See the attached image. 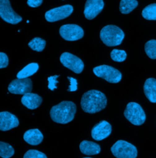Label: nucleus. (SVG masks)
Masks as SVG:
<instances>
[{
	"label": "nucleus",
	"mask_w": 156,
	"mask_h": 158,
	"mask_svg": "<svg viewBox=\"0 0 156 158\" xmlns=\"http://www.w3.org/2000/svg\"><path fill=\"white\" fill-rule=\"evenodd\" d=\"M60 36L67 41H76L80 39L84 36L83 29L76 24H65L59 29Z\"/></svg>",
	"instance_id": "nucleus-10"
},
{
	"label": "nucleus",
	"mask_w": 156,
	"mask_h": 158,
	"mask_svg": "<svg viewBox=\"0 0 156 158\" xmlns=\"http://www.w3.org/2000/svg\"></svg>",
	"instance_id": "nucleus-31"
},
{
	"label": "nucleus",
	"mask_w": 156,
	"mask_h": 158,
	"mask_svg": "<svg viewBox=\"0 0 156 158\" xmlns=\"http://www.w3.org/2000/svg\"><path fill=\"white\" fill-rule=\"evenodd\" d=\"M23 139L28 143L31 145H37L42 142L43 135L39 129H31L24 133Z\"/></svg>",
	"instance_id": "nucleus-16"
},
{
	"label": "nucleus",
	"mask_w": 156,
	"mask_h": 158,
	"mask_svg": "<svg viewBox=\"0 0 156 158\" xmlns=\"http://www.w3.org/2000/svg\"><path fill=\"white\" fill-rule=\"evenodd\" d=\"M143 90L147 99L151 103H156V79H147L145 82Z\"/></svg>",
	"instance_id": "nucleus-18"
},
{
	"label": "nucleus",
	"mask_w": 156,
	"mask_h": 158,
	"mask_svg": "<svg viewBox=\"0 0 156 158\" xmlns=\"http://www.w3.org/2000/svg\"><path fill=\"white\" fill-rule=\"evenodd\" d=\"M32 89V80L27 79H17L12 80L9 86V91L14 94H25L31 93Z\"/></svg>",
	"instance_id": "nucleus-11"
},
{
	"label": "nucleus",
	"mask_w": 156,
	"mask_h": 158,
	"mask_svg": "<svg viewBox=\"0 0 156 158\" xmlns=\"http://www.w3.org/2000/svg\"><path fill=\"white\" fill-rule=\"evenodd\" d=\"M15 153L14 148L7 143L0 142V156L2 158H10Z\"/></svg>",
	"instance_id": "nucleus-22"
},
{
	"label": "nucleus",
	"mask_w": 156,
	"mask_h": 158,
	"mask_svg": "<svg viewBox=\"0 0 156 158\" xmlns=\"http://www.w3.org/2000/svg\"><path fill=\"white\" fill-rule=\"evenodd\" d=\"M143 17L148 20H156V3L147 6L142 11Z\"/></svg>",
	"instance_id": "nucleus-21"
},
{
	"label": "nucleus",
	"mask_w": 156,
	"mask_h": 158,
	"mask_svg": "<svg viewBox=\"0 0 156 158\" xmlns=\"http://www.w3.org/2000/svg\"><path fill=\"white\" fill-rule=\"evenodd\" d=\"M39 66L37 63H31L26 65L21 71H20L17 74V79H27L29 77L32 76L39 69Z\"/></svg>",
	"instance_id": "nucleus-19"
},
{
	"label": "nucleus",
	"mask_w": 156,
	"mask_h": 158,
	"mask_svg": "<svg viewBox=\"0 0 156 158\" xmlns=\"http://www.w3.org/2000/svg\"><path fill=\"white\" fill-rule=\"evenodd\" d=\"M23 158H47L45 154L36 150H29L24 155Z\"/></svg>",
	"instance_id": "nucleus-26"
},
{
	"label": "nucleus",
	"mask_w": 156,
	"mask_h": 158,
	"mask_svg": "<svg viewBox=\"0 0 156 158\" xmlns=\"http://www.w3.org/2000/svg\"><path fill=\"white\" fill-rule=\"evenodd\" d=\"M124 38L123 31L117 26L107 25L100 32V39L107 46L119 45Z\"/></svg>",
	"instance_id": "nucleus-3"
},
{
	"label": "nucleus",
	"mask_w": 156,
	"mask_h": 158,
	"mask_svg": "<svg viewBox=\"0 0 156 158\" xmlns=\"http://www.w3.org/2000/svg\"><path fill=\"white\" fill-rule=\"evenodd\" d=\"M138 6L136 0H121L119 4V10L123 14H128Z\"/></svg>",
	"instance_id": "nucleus-20"
},
{
	"label": "nucleus",
	"mask_w": 156,
	"mask_h": 158,
	"mask_svg": "<svg viewBox=\"0 0 156 158\" xmlns=\"http://www.w3.org/2000/svg\"><path fill=\"white\" fill-rule=\"evenodd\" d=\"M104 6L103 0H87L84 10L85 17L88 20L94 19L102 10Z\"/></svg>",
	"instance_id": "nucleus-13"
},
{
	"label": "nucleus",
	"mask_w": 156,
	"mask_h": 158,
	"mask_svg": "<svg viewBox=\"0 0 156 158\" xmlns=\"http://www.w3.org/2000/svg\"><path fill=\"white\" fill-rule=\"evenodd\" d=\"M110 57L111 59L115 61L122 62L126 59L127 54L126 52L123 50H119L115 49L112 51L110 53Z\"/></svg>",
	"instance_id": "nucleus-25"
},
{
	"label": "nucleus",
	"mask_w": 156,
	"mask_h": 158,
	"mask_svg": "<svg viewBox=\"0 0 156 158\" xmlns=\"http://www.w3.org/2000/svg\"><path fill=\"white\" fill-rule=\"evenodd\" d=\"M93 73L111 83H117L122 79L121 73L114 68L108 65H100L93 68Z\"/></svg>",
	"instance_id": "nucleus-6"
},
{
	"label": "nucleus",
	"mask_w": 156,
	"mask_h": 158,
	"mask_svg": "<svg viewBox=\"0 0 156 158\" xmlns=\"http://www.w3.org/2000/svg\"><path fill=\"white\" fill-rule=\"evenodd\" d=\"M112 126L106 120H101L97 123L92 130V137L97 141L107 138L112 133Z\"/></svg>",
	"instance_id": "nucleus-12"
},
{
	"label": "nucleus",
	"mask_w": 156,
	"mask_h": 158,
	"mask_svg": "<svg viewBox=\"0 0 156 158\" xmlns=\"http://www.w3.org/2000/svg\"><path fill=\"white\" fill-rule=\"evenodd\" d=\"M21 102L29 110H35L41 105L42 98L37 94L29 93L23 96Z\"/></svg>",
	"instance_id": "nucleus-15"
},
{
	"label": "nucleus",
	"mask_w": 156,
	"mask_h": 158,
	"mask_svg": "<svg viewBox=\"0 0 156 158\" xmlns=\"http://www.w3.org/2000/svg\"><path fill=\"white\" fill-rule=\"evenodd\" d=\"M79 149L82 153L88 156L97 155L101 152V147L99 144L88 140L81 142L79 145Z\"/></svg>",
	"instance_id": "nucleus-17"
},
{
	"label": "nucleus",
	"mask_w": 156,
	"mask_h": 158,
	"mask_svg": "<svg viewBox=\"0 0 156 158\" xmlns=\"http://www.w3.org/2000/svg\"><path fill=\"white\" fill-rule=\"evenodd\" d=\"M46 41L39 37H36L29 41V47L37 52H41L45 48Z\"/></svg>",
	"instance_id": "nucleus-23"
},
{
	"label": "nucleus",
	"mask_w": 156,
	"mask_h": 158,
	"mask_svg": "<svg viewBox=\"0 0 156 158\" xmlns=\"http://www.w3.org/2000/svg\"><path fill=\"white\" fill-rule=\"evenodd\" d=\"M110 150L113 155L117 158H136L137 156L136 147L125 140H118Z\"/></svg>",
	"instance_id": "nucleus-4"
},
{
	"label": "nucleus",
	"mask_w": 156,
	"mask_h": 158,
	"mask_svg": "<svg viewBox=\"0 0 156 158\" xmlns=\"http://www.w3.org/2000/svg\"><path fill=\"white\" fill-rule=\"evenodd\" d=\"M76 112V105L71 101H63L50 110L51 119L58 123L66 124L73 120Z\"/></svg>",
	"instance_id": "nucleus-2"
},
{
	"label": "nucleus",
	"mask_w": 156,
	"mask_h": 158,
	"mask_svg": "<svg viewBox=\"0 0 156 158\" xmlns=\"http://www.w3.org/2000/svg\"><path fill=\"white\" fill-rule=\"evenodd\" d=\"M124 116L132 124L141 125L145 122L146 114L141 106L136 102L129 103L124 111Z\"/></svg>",
	"instance_id": "nucleus-5"
},
{
	"label": "nucleus",
	"mask_w": 156,
	"mask_h": 158,
	"mask_svg": "<svg viewBox=\"0 0 156 158\" xmlns=\"http://www.w3.org/2000/svg\"><path fill=\"white\" fill-rule=\"evenodd\" d=\"M73 12V7L72 5L66 4L47 11L45 13V17L48 22H55L67 18Z\"/></svg>",
	"instance_id": "nucleus-8"
},
{
	"label": "nucleus",
	"mask_w": 156,
	"mask_h": 158,
	"mask_svg": "<svg viewBox=\"0 0 156 158\" xmlns=\"http://www.w3.org/2000/svg\"><path fill=\"white\" fill-rule=\"evenodd\" d=\"M43 2V0H28L27 4L31 7H37L40 6Z\"/></svg>",
	"instance_id": "nucleus-30"
},
{
	"label": "nucleus",
	"mask_w": 156,
	"mask_h": 158,
	"mask_svg": "<svg viewBox=\"0 0 156 158\" xmlns=\"http://www.w3.org/2000/svg\"><path fill=\"white\" fill-rule=\"evenodd\" d=\"M145 51L147 56L151 59H156V40H151L145 45Z\"/></svg>",
	"instance_id": "nucleus-24"
},
{
	"label": "nucleus",
	"mask_w": 156,
	"mask_h": 158,
	"mask_svg": "<svg viewBox=\"0 0 156 158\" xmlns=\"http://www.w3.org/2000/svg\"><path fill=\"white\" fill-rule=\"evenodd\" d=\"M0 16L6 22L17 24L22 21V18L12 9L9 0H0Z\"/></svg>",
	"instance_id": "nucleus-7"
},
{
	"label": "nucleus",
	"mask_w": 156,
	"mask_h": 158,
	"mask_svg": "<svg viewBox=\"0 0 156 158\" xmlns=\"http://www.w3.org/2000/svg\"><path fill=\"white\" fill-rule=\"evenodd\" d=\"M59 77V76H51L48 78V88L51 90L54 91L55 89H57V86L56 84L58 83V81L57 80V79Z\"/></svg>",
	"instance_id": "nucleus-27"
},
{
	"label": "nucleus",
	"mask_w": 156,
	"mask_h": 158,
	"mask_svg": "<svg viewBox=\"0 0 156 158\" xmlns=\"http://www.w3.org/2000/svg\"><path fill=\"white\" fill-rule=\"evenodd\" d=\"M19 125L18 118L13 114L2 111L0 113V130L5 131L17 127Z\"/></svg>",
	"instance_id": "nucleus-14"
},
{
	"label": "nucleus",
	"mask_w": 156,
	"mask_h": 158,
	"mask_svg": "<svg viewBox=\"0 0 156 158\" xmlns=\"http://www.w3.org/2000/svg\"><path fill=\"white\" fill-rule=\"evenodd\" d=\"M9 59L5 53L0 52V68H4L8 66Z\"/></svg>",
	"instance_id": "nucleus-28"
},
{
	"label": "nucleus",
	"mask_w": 156,
	"mask_h": 158,
	"mask_svg": "<svg viewBox=\"0 0 156 158\" xmlns=\"http://www.w3.org/2000/svg\"><path fill=\"white\" fill-rule=\"evenodd\" d=\"M60 61L65 67L76 74L81 73L84 68V64L82 60L69 52H63L62 54Z\"/></svg>",
	"instance_id": "nucleus-9"
},
{
	"label": "nucleus",
	"mask_w": 156,
	"mask_h": 158,
	"mask_svg": "<svg viewBox=\"0 0 156 158\" xmlns=\"http://www.w3.org/2000/svg\"><path fill=\"white\" fill-rule=\"evenodd\" d=\"M67 79L69 80L70 85L69 86V88L68 89V91H76L78 89V82H77V80L73 77H68Z\"/></svg>",
	"instance_id": "nucleus-29"
},
{
	"label": "nucleus",
	"mask_w": 156,
	"mask_h": 158,
	"mask_svg": "<svg viewBox=\"0 0 156 158\" xmlns=\"http://www.w3.org/2000/svg\"><path fill=\"white\" fill-rule=\"evenodd\" d=\"M107 102V98L104 93L99 91L93 89L83 94L80 101V105L84 112L95 114L106 107Z\"/></svg>",
	"instance_id": "nucleus-1"
}]
</instances>
